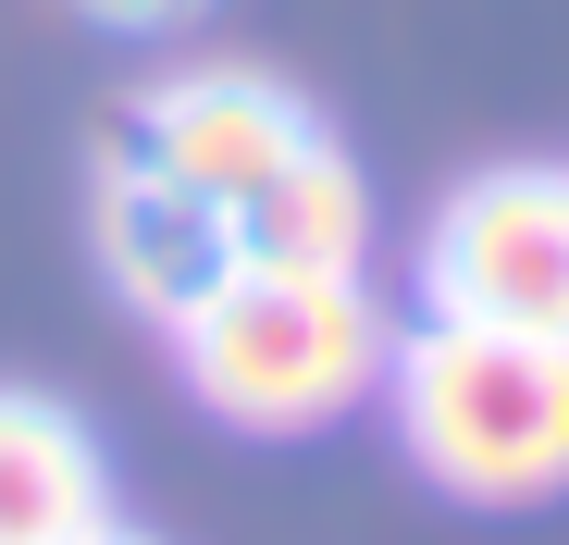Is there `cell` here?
Listing matches in <instances>:
<instances>
[{"instance_id": "obj_5", "label": "cell", "mask_w": 569, "mask_h": 545, "mask_svg": "<svg viewBox=\"0 0 569 545\" xmlns=\"http://www.w3.org/2000/svg\"><path fill=\"white\" fill-rule=\"evenodd\" d=\"M87 211H100V272H112V286H124L149 323H173V310L236 260L223 211H199V199H186L173 174H149L137 149H100V187H87Z\"/></svg>"}, {"instance_id": "obj_9", "label": "cell", "mask_w": 569, "mask_h": 545, "mask_svg": "<svg viewBox=\"0 0 569 545\" xmlns=\"http://www.w3.org/2000/svg\"><path fill=\"white\" fill-rule=\"evenodd\" d=\"M87 545H149V533H124V521H100V533H87Z\"/></svg>"}, {"instance_id": "obj_4", "label": "cell", "mask_w": 569, "mask_h": 545, "mask_svg": "<svg viewBox=\"0 0 569 545\" xmlns=\"http://www.w3.org/2000/svg\"><path fill=\"white\" fill-rule=\"evenodd\" d=\"M310 137H322V112H310L284 75H248V62H186V75H161L149 100H137V125H124V149H137L149 174H173L199 211H223V236H236V211H248Z\"/></svg>"}, {"instance_id": "obj_3", "label": "cell", "mask_w": 569, "mask_h": 545, "mask_svg": "<svg viewBox=\"0 0 569 545\" xmlns=\"http://www.w3.org/2000/svg\"><path fill=\"white\" fill-rule=\"evenodd\" d=\"M421 323H496L569 347V174L496 161L421 224Z\"/></svg>"}, {"instance_id": "obj_8", "label": "cell", "mask_w": 569, "mask_h": 545, "mask_svg": "<svg viewBox=\"0 0 569 545\" xmlns=\"http://www.w3.org/2000/svg\"><path fill=\"white\" fill-rule=\"evenodd\" d=\"M74 13H100V26H186V13H211V0H74Z\"/></svg>"}, {"instance_id": "obj_7", "label": "cell", "mask_w": 569, "mask_h": 545, "mask_svg": "<svg viewBox=\"0 0 569 545\" xmlns=\"http://www.w3.org/2000/svg\"><path fill=\"white\" fill-rule=\"evenodd\" d=\"M236 260H272V272H371V187H359V161L335 137H310L236 211Z\"/></svg>"}, {"instance_id": "obj_2", "label": "cell", "mask_w": 569, "mask_h": 545, "mask_svg": "<svg viewBox=\"0 0 569 545\" xmlns=\"http://www.w3.org/2000/svg\"><path fill=\"white\" fill-rule=\"evenodd\" d=\"M385 397L421 484L458 508H557L569 496V347L496 323H421L385 359Z\"/></svg>"}, {"instance_id": "obj_6", "label": "cell", "mask_w": 569, "mask_h": 545, "mask_svg": "<svg viewBox=\"0 0 569 545\" xmlns=\"http://www.w3.org/2000/svg\"><path fill=\"white\" fill-rule=\"evenodd\" d=\"M112 521L100 434L50 397H0V545H87Z\"/></svg>"}, {"instance_id": "obj_1", "label": "cell", "mask_w": 569, "mask_h": 545, "mask_svg": "<svg viewBox=\"0 0 569 545\" xmlns=\"http://www.w3.org/2000/svg\"><path fill=\"white\" fill-rule=\"evenodd\" d=\"M161 335L199 409L236 434H322L385 397L397 359V310L371 298V272H272V260H223Z\"/></svg>"}]
</instances>
